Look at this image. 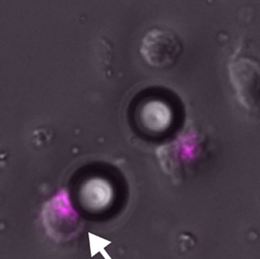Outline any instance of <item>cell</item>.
Returning a JSON list of instances; mask_svg holds the SVG:
<instances>
[{
	"instance_id": "6da1fadb",
	"label": "cell",
	"mask_w": 260,
	"mask_h": 259,
	"mask_svg": "<svg viewBox=\"0 0 260 259\" xmlns=\"http://www.w3.org/2000/svg\"><path fill=\"white\" fill-rule=\"evenodd\" d=\"M229 77L240 104L249 112H260V62L236 59L230 63Z\"/></svg>"
},
{
	"instance_id": "7a4b0ae2",
	"label": "cell",
	"mask_w": 260,
	"mask_h": 259,
	"mask_svg": "<svg viewBox=\"0 0 260 259\" xmlns=\"http://www.w3.org/2000/svg\"><path fill=\"white\" fill-rule=\"evenodd\" d=\"M182 51V44L175 33L164 28L147 32L141 41L140 52L151 67L167 68L176 63Z\"/></svg>"
},
{
	"instance_id": "3957f363",
	"label": "cell",
	"mask_w": 260,
	"mask_h": 259,
	"mask_svg": "<svg viewBox=\"0 0 260 259\" xmlns=\"http://www.w3.org/2000/svg\"><path fill=\"white\" fill-rule=\"evenodd\" d=\"M42 216L45 228L53 239H68L77 231L79 215L66 193H60L48 202Z\"/></svg>"
},
{
	"instance_id": "277c9868",
	"label": "cell",
	"mask_w": 260,
	"mask_h": 259,
	"mask_svg": "<svg viewBox=\"0 0 260 259\" xmlns=\"http://www.w3.org/2000/svg\"><path fill=\"white\" fill-rule=\"evenodd\" d=\"M80 196L86 208L100 211L112 204L114 199L113 187L107 180L102 178H90L82 186Z\"/></svg>"
},
{
	"instance_id": "5b68a950",
	"label": "cell",
	"mask_w": 260,
	"mask_h": 259,
	"mask_svg": "<svg viewBox=\"0 0 260 259\" xmlns=\"http://www.w3.org/2000/svg\"><path fill=\"white\" fill-rule=\"evenodd\" d=\"M140 118L143 126L150 132H162L169 129L173 120L171 107L160 100L147 102L141 108Z\"/></svg>"
}]
</instances>
